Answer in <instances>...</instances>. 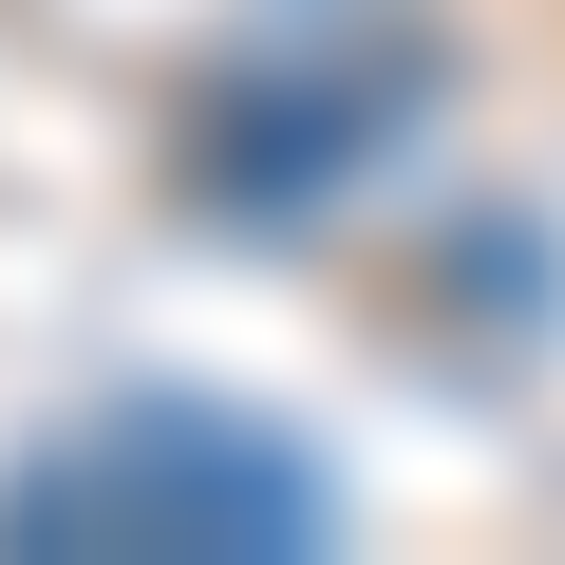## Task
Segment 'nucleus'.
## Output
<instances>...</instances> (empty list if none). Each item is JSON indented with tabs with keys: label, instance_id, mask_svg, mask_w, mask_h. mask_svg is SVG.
Returning a JSON list of instances; mask_svg holds the SVG:
<instances>
[{
	"label": "nucleus",
	"instance_id": "nucleus-2",
	"mask_svg": "<svg viewBox=\"0 0 565 565\" xmlns=\"http://www.w3.org/2000/svg\"><path fill=\"white\" fill-rule=\"evenodd\" d=\"M377 132H396V95H377V76H245V95H207L189 189H226V207H321Z\"/></svg>",
	"mask_w": 565,
	"mask_h": 565
},
{
	"label": "nucleus",
	"instance_id": "nucleus-1",
	"mask_svg": "<svg viewBox=\"0 0 565 565\" xmlns=\"http://www.w3.org/2000/svg\"><path fill=\"white\" fill-rule=\"evenodd\" d=\"M0 546H321V471L226 396H114L0 471Z\"/></svg>",
	"mask_w": 565,
	"mask_h": 565
}]
</instances>
